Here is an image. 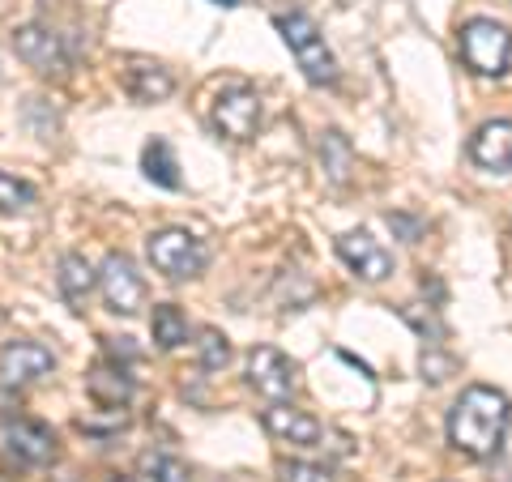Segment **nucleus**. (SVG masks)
I'll return each instance as SVG.
<instances>
[{
  "mask_svg": "<svg viewBox=\"0 0 512 482\" xmlns=\"http://www.w3.org/2000/svg\"><path fill=\"white\" fill-rule=\"evenodd\" d=\"M508 423H512L508 397L491 389V384H470L448 410V444L470 461H491L500 457Z\"/></svg>",
  "mask_w": 512,
  "mask_h": 482,
  "instance_id": "nucleus-1",
  "label": "nucleus"
},
{
  "mask_svg": "<svg viewBox=\"0 0 512 482\" xmlns=\"http://www.w3.org/2000/svg\"><path fill=\"white\" fill-rule=\"evenodd\" d=\"M278 30H282V43L291 47L295 64L303 69V77H308L312 86H333L338 82V60H333L325 35H320V26L308 18L303 9H286L278 13Z\"/></svg>",
  "mask_w": 512,
  "mask_h": 482,
  "instance_id": "nucleus-2",
  "label": "nucleus"
},
{
  "mask_svg": "<svg viewBox=\"0 0 512 482\" xmlns=\"http://www.w3.org/2000/svg\"><path fill=\"white\" fill-rule=\"evenodd\" d=\"M461 60L478 77H504L512 64V30L495 18H470L461 26Z\"/></svg>",
  "mask_w": 512,
  "mask_h": 482,
  "instance_id": "nucleus-3",
  "label": "nucleus"
},
{
  "mask_svg": "<svg viewBox=\"0 0 512 482\" xmlns=\"http://www.w3.org/2000/svg\"><path fill=\"white\" fill-rule=\"evenodd\" d=\"M146 252H150V265L163 273V278H171V282L197 278V273L210 265V248H205L192 231H180V227L154 231L146 239Z\"/></svg>",
  "mask_w": 512,
  "mask_h": 482,
  "instance_id": "nucleus-4",
  "label": "nucleus"
},
{
  "mask_svg": "<svg viewBox=\"0 0 512 482\" xmlns=\"http://www.w3.org/2000/svg\"><path fill=\"white\" fill-rule=\"evenodd\" d=\"M248 384L269 406H274V401H291L299 389V367L274 346H256L248 355Z\"/></svg>",
  "mask_w": 512,
  "mask_h": 482,
  "instance_id": "nucleus-5",
  "label": "nucleus"
},
{
  "mask_svg": "<svg viewBox=\"0 0 512 482\" xmlns=\"http://www.w3.org/2000/svg\"><path fill=\"white\" fill-rule=\"evenodd\" d=\"M99 291L107 299V308L116 316H137L141 303H146V282H141L137 265L128 261L124 252H111L103 269H99Z\"/></svg>",
  "mask_w": 512,
  "mask_h": 482,
  "instance_id": "nucleus-6",
  "label": "nucleus"
},
{
  "mask_svg": "<svg viewBox=\"0 0 512 482\" xmlns=\"http://www.w3.org/2000/svg\"><path fill=\"white\" fill-rule=\"evenodd\" d=\"M261 94L248 86H231L214 99V128L231 141H252L256 128H261Z\"/></svg>",
  "mask_w": 512,
  "mask_h": 482,
  "instance_id": "nucleus-7",
  "label": "nucleus"
},
{
  "mask_svg": "<svg viewBox=\"0 0 512 482\" xmlns=\"http://www.w3.org/2000/svg\"><path fill=\"white\" fill-rule=\"evenodd\" d=\"M0 444L5 453L22 465H52L56 461V436L47 423H35V419H9L0 427Z\"/></svg>",
  "mask_w": 512,
  "mask_h": 482,
  "instance_id": "nucleus-8",
  "label": "nucleus"
},
{
  "mask_svg": "<svg viewBox=\"0 0 512 482\" xmlns=\"http://www.w3.org/2000/svg\"><path fill=\"white\" fill-rule=\"evenodd\" d=\"M13 52H18L35 73H64L69 69V52H64V39L56 35L52 26H18V35H13Z\"/></svg>",
  "mask_w": 512,
  "mask_h": 482,
  "instance_id": "nucleus-9",
  "label": "nucleus"
},
{
  "mask_svg": "<svg viewBox=\"0 0 512 482\" xmlns=\"http://www.w3.org/2000/svg\"><path fill=\"white\" fill-rule=\"evenodd\" d=\"M47 372H56V355L43 342L0 346V380L13 384V389H18V384H30V380H43Z\"/></svg>",
  "mask_w": 512,
  "mask_h": 482,
  "instance_id": "nucleus-10",
  "label": "nucleus"
},
{
  "mask_svg": "<svg viewBox=\"0 0 512 482\" xmlns=\"http://www.w3.org/2000/svg\"><path fill=\"white\" fill-rule=\"evenodd\" d=\"M338 256L359 273L363 282H384L393 273V256L384 252L367 231H346L338 235Z\"/></svg>",
  "mask_w": 512,
  "mask_h": 482,
  "instance_id": "nucleus-11",
  "label": "nucleus"
},
{
  "mask_svg": "<svg viewBox=\"0 0 512 482\" xmlns=\"http://www.w3.org/2000/svg\"><path fill=\"white\" fill-rule=\"evenodd\" d=\"M470 158L483 171L512 175V120H487L470 137Z\"/></svg>",
  "mask_w": 512,
  "mask_h": 482,
  "instance_id": "nucleus-12",
  "label": "nucleus"
},
{
  "mask_svg": "<svg viewBox=\"0 0 512 482\" xmlns=\"http://www.w3.org/2000/svg\"><path fill=\"white\" fill-rule=\"evenodd\" d=\"M261 423H265V431L274 440H282V444H299V448H312L316 440H320V423L312 419V414H303V410H291L286 401H274L265 414H261Z\"/></svg>",
  "mask_w": 512,
  "mask_h": 482,
  "instance_id": "nucleus-13",
  "label": "nucleus"
},
{
  "mask_svg": "<svg viewBox=\"0 0 512 482\" xmlns=\"http://www.w3.org/2000/svg\"><path fill=\"white\" fill-rule=\"evenodd\" d=\"M56 286H60V295L73 303V312H82V303L90 299L94 286H99V273H94V265L82 252H64L56 265Z\"/></svg>",
  "mask_w": 512,
  "mask_h": 482,
  "instance_id": "nucleus-14",
  "label": "nucleus"
},
{
  "mask_svg": "<svg viewBox=\"0 0 512 482\" xmlns=\"http://www.w3.org/2000/svg\"><path fill=\"white\" fill-rule=\"evenodd\" d=\"M86 389H90V397L99 401V406L116 410V406H124V401L133 397V376H128L120 363H99L86 376Z\"/></svg>",
  "mask_w": 512,
  "mask_h": 482,
  "instance_id": "nucleus-15",
  "label": "nucleus"
},
{
  "mask_svg": "<svg viewBox=\"0 0 512 482\" xmlns=\"http://www.w3.org/2000/svg\"><path fill=\"white\" fill-rule=\"evenodd\" d=\"M124 86L137 103H163L175 94V77L163 69V64H133L124 77Z\"/></svg>",
  "mask_w": 512,
  "mask_h": 482,
  "instance_id": "nucleus-16",
  "label": "nucleus"
},
{
  "mask_svg": "<svg viewBox=\"0 0 512 482\" xmlns=\"http://www.w3.org/2000/svg\"><path fill=\"white\" fill-rule=\"evenodd\" d=\"M150 333L158 350H180L188 342V316L175 303H154L150 312Z\"/></svg>",
  "mask_w": 512,
  "mask_h": 482,
  "instance_id": "nucleus-17",
  "label": "nucleus"
},
{
  "mask_svg": "<svg viewBox=\"0 0 512 482\" xmlns=\"http://www.w3.org/2000/svg\"><path fill=\"white\" fill-rule=\"evenodd\" d=\"M141 167H146V175L158 184V188H180V163H175V154L163 137H154L146 154H141Z\"/></svg>",
  "mask_w": 512,
  "mask_h": 482,
  "instance_id": "nucleus-18",
  "label": "nucleus"
},
{
  "mask_svg": "<svg viewBox=\"0 0 512 482\" xmlns=\"http://www.w3.org/2000/svg\"><path fill=\"white\" fill-rule=\"evenodd\" d=\"M137 482H188V465L167 453H146L137 461Z\"/></svg>",
  "mask_w": 512,
  "mask_h": 482,
  "instance_id": "nucleus-19",
  "label": "nucleus"
},
{
  "mask_svg": "<svg viewBox=\"0 0 512 482\" xmlns=\"http://www.w3.org/2000/svg\"><path fill=\"white\" fill-rule=\"evenodd\" d=\"M320 163H325L333 184L346 180V171H350V146H346L342 133H325V137H320Z\"/></svg>",
  "mask_w": 512,
  "mask_h": 482,
  "instance_id": "nucleus-20",
  "label": "nucleus"
},
{
  "mask_svg": "<svg viewBox=\"0 0 512 482\" xmlns=\"http://www.w3.org/2000/svg\"><path fill=\"white\" fill-rule=\"evenodd\" d=\"M30 205H35V188L18 180V175L0 171V214H22Z\"/></svg>",
  "mask_w": 512,
  "mask_h": 482,
  "instance_id": "nucleus-21",
  "label": "nucleus"
},
{
  "mask_svg": "<svg viewBox=\"0 0 512 482\" xmlns=\"http://www.w3.org/2000/svg\"><path fill=\"white\" fill-rule=\"evenodd\" d=\"M201 367L205 372H218V367H227L231 363V342H227V333H218V329H201Z\"/></svg>",
  "mask_w": 512,
  "mask_h": 482,
  "instance_id": "nucleus-22",
  "label": "nucleus"
},
{
  "mask_svg": "<svg viewBox=\"0 0 512 482\" xmlns=\"http://www.w3.org/2000/svg\"><path fill=\"white\" fill-rule=\"evenodd\" d=\"M282 482H333L329 465H316V461H282Z\"/></svg>",
  "mask_w": 512,
  "mask_h": 482,
  "instance_id": "nucleus-23",
  "label": "nucleus"
},
{
  "mask_svg": "<svg viewBox=\"0 0 512 482\" xmlns=\"http://www.w3.org/2000/svg\"><path fill=\"white\" fill-rule=\"evenodd\" d=\"M448 367H453L448 359H436V355H427V350H423V372H427V380H444Z\"/></svg>",
  "mask_w": 512,
  "mask_h": 482,
  "instance_id": "nucleus-24",
  "label": "nucleus"
},
{
  "mask_svg": "<svg viewBox=\"0 0 512 482\" xmlns=\"http://www.w3.org/2000/svg\"><path fill=\"white\" fill-rule=\"evenodd\" d=\"M0 410H22V397L13 393V384L9 389H0Z\"/></svg>",
  "mask_w": 512,
  "mask_h": 482,
  "instance_id": "nucleus-25",
  "label": "nucleus"
},
{
  "mask_svg": "<svg viewBox=\"0 0 512 482\" xmlns=\"http://www.w3.org/2000/svg\"><path fill=\"white\" fill-rule=\"evenodd\" d=\"M495 482H512V465H500V470H495Z\"/></svg>",
  "mask_w": 512,
  "mask_h": 482,
  "instance_id": "nucleus-26",
  "label": "nucleus"
},
{
  "mask_svg": "<svg viewBox=\"0 0 512 482\" xmlns=\"http://www.w3.org/2000/svg\"><path fill=\"white\" fill-rule=\"evenodd\" d=\"M116 482H120V478H116Z\"/></svg>",
  "mask_w": 512,
  "mask_h": 482,
  "instance_id": "nucleus-27",
  "label": "nucleus"
}]
</instances>
